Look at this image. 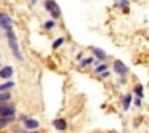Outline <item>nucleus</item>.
<instances>
[{
  "label": "nucleus",
  "mask_w": 149,
  "mask_h": 133,
  "mask_svg": "<svg viewBox=\"0 0 149 133\" xmlns=\"http://www.w3.org/2000/svg\"><path fill=\"white\" fill-rule=\"evenodd\" d=\"M7 37H8V43H10V48L11 52H13V55L16 56L19 61H23V55L19 53V48H18V42H16V37H15L13 31H7Z\"/></svg>",
  "instance_id": "f257e3e1"
},
{
  "label": "nucleus",
  "mask_w": 149,
  "mask_h": 133,
  "mask_svg": "<svg viewBox=\"0 0 149 133\" xmlns=\"http://www.w3.org/2000/svg\"><path fill=\"white\" fill-rule=\"evenodd\" d=\"M15 109L13 104H3V106H0V117H15Z\"/></svg>",
  "instance_id": "f03ea898"
},
{
  "label": "nucleus",
  "mask_w": 149,
  "mask_h": 133,
  "mask_svg": "<svg viewBox=\"0 0 149 133\" xmlns=\"http://www.w3.org/2000/svg\"><path fill=\"white\" fill-rule=\"evenodd\" d=\"M45 8L50 11V13H52V16H53V18H58L59 15H61V11H59V7L55 3V2H53V0L47 2V3H45Z\"/></svg>",
  "instance_id": "7ed1b4c3"
},
{
  "label": "nucleus",
  "mask_w": 149,
  "mask_h": 133,
  "mask_svg": "<svg viewBox=\"0 0 149 133\" xmlns=\"http://www.w3.org/2000/svg\"><path fill=\"white\" fill-rule=\"evenodd\" d=\"M11 24H13V21H11V18L8 16V15L0 13V26L3 27L5 31H10L11 29Z\"/></svg>",
  "instance_id": "20e7f679"
},
{
  "label": "nucleus",
  "mask_w": 149,
  "mask_h": 133,
  "mask_svg": "<svg viewBox=\"0 0 149 133\" xmlns=\"http://www.w3.org/2000/svg\"><path fill=\"white\" fill-rule=\"evenodd\" d=\"M114 71H116L117 74H120V75H125L127 72H128V68H127L122 61H119V59H117V61L114 63Z\"/></svg>",
  "instance_id": "39448f33"
},
{
  "label": "nucleus",
  "mask_w": 149,
  "mask_h": 133,
  "mask_svg": "<svg viewBox=\"0 0 149 133\" xmlns=\"http://www.w3.org/2000/svg\"><path fill=\"white\" fill-rule=\"evenodd\" d=\"M13 75V68L11 66H5V68L0 69V77L2 79H10Z\"/></svg>",
  "instance_id": "423d86ee"
},
{
  "label": "nucleus",
  "mask_w": 149,
  "mask_h": 133,
  "mask_svg": "<svg viewBox=\"0 0 149 133\" xmlns=\"http://www.w3.org/2000/svg\"><path fill=\"white\" fill-rule=\"evenodd\" d=\"M53 127H55L56 130H66L68 122H66L64 119H56V120H53Z\"/></svg>",
  "instance_id": "0eeeda50"
},
{
  "label": "nucleus",
  "mask_w": 149,
  "mask_h": 133,
  "mask_svg": "<svg viewBox=\"0 0 149 133\" xmlns=\"http://www.w3.org/2000/svg\"><path fill=\"white\" fill-rule=\"evenodd\" d=\"M24 127H26L27 130H34L39 127V122H37L36 119H26L24 120Z\"/></svg>",
  "instance_id": "6e6552de"
},
{
  "label": "nucleus",
  "mask_w": 149,
  "mask_h": 133,
  "mask_svg": "<svg viewBox=\"0 0 149 133\" xmlns=\"http://www.w3.org/2000/svg\"><path fill=\"white\" fill-rule=\"evenodd\" d=\"M15 120V117H0V130L5 128L8 123H11Z\"/></svg>",
  "instance_id": "1a4fd4ad"
},
{
  "label": "nucleus",
  "mask_w": 149,
  "mask_h": 133,
  "mask_svg": "<svg viewBox=\"0 0 149 133\" xmlns=\"http://www.w3.org/2000/svg\"><path fill=\"white\" fill-rule=\"evenodd\" d=\"M93 50V55L96 56L98 59H101V61H103V59H106V53L103 52V50H100V48H91Z\"/></svg>",
  "instance_id": "9d476101"
},
{
  "label": "nucleus",
  "mask_w": 149,
  "mask_h": 133,
  "mask_svg": "<svg viewBox=\"0 0 149 133\" xmlns=\"http://www.w3.org/2000/svg\"><path fill=\"white\" fill-rule=\"evenodd\" d=\"M10 100V93L8 91H3V93H0V106H3V104L8 103Z\"/></svg>",
  "instance_id": "9b49d317"
},
{
  "label": "nucleus",
  "mask_w": 149,
  "mask_h": 133,
  "mask_svg": "<svg viewBox=\"0 0 149 133\" xmlns=\"http://www.w3.org/2000/svg\"><path fill=\"white\" fill-rule=\"evenodd\" d=\"M11 87H15V84H13V82H7V84L0 85V93H3V91H8Z\"/></svg>",
  "instance_id": "f8f14e48"
},
{
  "label": "nucleus",
  "mask_w": 149,
  "mask_h": 133,
  "mask_svg": "<svg viewBox=\"0 0 149 133\" xmlns=\"http://www.w3.org/2000/svg\"><path fill=\"white\" fill-rule=\"evenodd\" d=\"M130 101H132V95H127V96L123 98V109H128Z\"/></svg>",
  "instance_id": "ddd939ff"
},
{
  "label": "nucleus",
  "mask_w": 149,
  "mask_h": 133,
  "mask_svg": "<svg viewBox=\"0 0 149 133\" xmlns=\"http://www.w3.org/2000/svg\"><path fill=\"white\" fill-rule=\"evenodd\" d=\"M135 91H136V95H138V98L141 100V96H143V87H141V85H138V87L135 88Z\"/></svg>",
  "instance_id": "4468645a"
},
{
  "label": "nucleus",
  "mask_w": 149,
  "mask_h": 133,
  "mask_svg": "<svg viewBox=\"0 0 149 133\" xmlns=\"http://www.w3.org/2000/svg\"><path fill=\"white\" fill-rule=\"evenodd\" d=\"M93 61H95L93 58H88V59H85V61H84V63H82V64H80V68H84V66H88V64H91V63H93Z\"/></svg>",
  "instance_id": "2eb2a0df"
},
{
  "label": "nucleus",
  "mask_w": 149,
  "mask_h": 133,
  "mask_svg": "<svg viewBox=\"0 0 149 133\" xmlns=\"http://www.w3.org/2000/svg\"><path fill=\"white\" fill-rule=\"evenodd\" d=\"M53 27H55V21H47L45 29H53Z\"/></svg>",
  "instance_id": "dca6fc26"
},
{
  "label": "nucleus",
  "mask_w": 149,
  "mask_h": 133,
  "mask_svg": "<svg viewBox=\"0 0 149 133\" xmlns=\"http://www.w3.org/2000/svg\"><path fill=\"white\" fill-rule=\"evenodd\" d=\"M63 42H64V40H63V39H58V40H56V42H53V48H58V47L61 45Z\"/></svg>",
  "instance_id": "f3484780"
},
{
  "label": "nucleus",
  "mask_w": 149,
  "mask_h": 133,
  "mask_svg": "<svg viewBox=\"0 0 149 133\" xmlns=\"http://www.w3.org/2000/svg\"><path fill=\"white\" fill-rule=\"evenodd\" d=\"M119 7L127 8V7H128V2H127V0H122V2H119Z\"/></svg>",
  "instance_id": "a211bd4d"
},
{
  "label": "nucleus",
  "mask_w": 149,
  "mask_h": 133,
  "mask_svg": "<svg viewBox=\"0 0 149 133\" xmlns=\"http://www.w3.org/2000/svg\"><path fill=\"white\" fill-rule=\"evenodd\" d=\"M103 71H107V69H106V66H98V68H96V72H103Z\"/></svg>",
  "instance_id": "6ab92c4d"
},
{
  "label": "nucleus",
  "mask_w": 149,
  "mask_h": 133,
  "mask_svg": "<svg viewBox=\"0 0 149 133\" xmlns=\"http://www.w3.org/2000/svg\"><path fill=\"white\" fill-rule=\"evenodd\" d=\"M107 75H109V72H107V71H103V72H101V77H107Z\"/></svg>",
  "instance_id": "aec40b11"
},
{
  "label": "nucleus",
  "mask_w": 149,
  "mask_h": 133,
  "mask_svg": "<svg viewBox=\"0 0 149 133\" xmlns=\"http://www.w3.org/2000/svg\"><path fill=\"white\" fill-rule=\"evenodd\" d=\"M27 133H37V132H27Z\"/></svg>",
  "instance_id": "412c9836"
}]
</instances>
